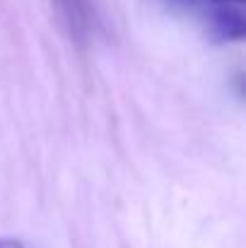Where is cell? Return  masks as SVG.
<instances>
[{
    "label": "cell",
    "instance_id": "obj_1",
    "mask_svg": "<svg viewBox=\"0 0 246 248\" xmlns=\"http://www.w3.org/2000/svg\"><path fill=\"white\" fill-rule=\"evenodd\" d=\"M68 31L78 39L84 41L92 34L94 27V10H92V0H53Z\"/></svg>",
    "mask_w": 246,
    "mask_h": 248
},
{
    "label": "cell",
    "instance_id": "obj_3",
    "mask_svg": "<svg viewBox=\"0 0 246 248\" xmlns=\"http://www.w3.org/2000/svg\"><path fill=\"white\" fill-rule=\"evenodd\" d=\"M203 2H210V5H227V2H244V0H203Z\"/></svg>",
    "mask_w": 246,
    "mask_h": 248
},
{
    "label": "cell",
    "instance_id": "obj_2",
    "mask_svg": "<svg viewBox=\"0 0 246 248\" xmlns=\"http://www.w3.org/2000/svg\"><path fill=\"white\" fill-rule=\"evenodd\" d=\"M0 248H24L19 241H15V239H0Z\"/></svg>",
    "mask_w": 246,
    "mask_h": 248
}]
</instances>
